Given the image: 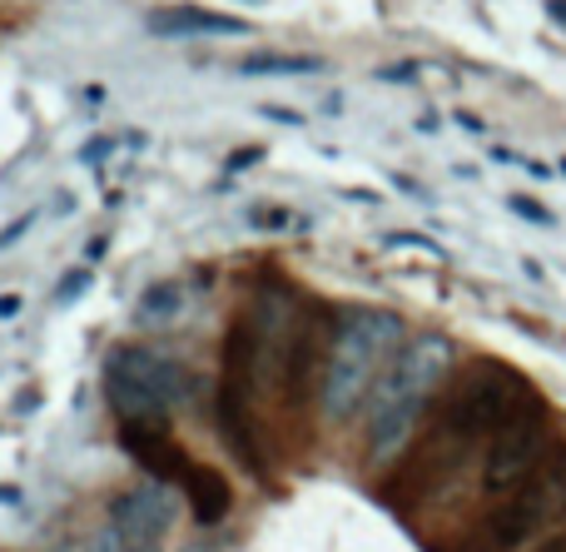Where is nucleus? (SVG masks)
Returning a JSON list of instances; mask_svg holds the SVG:
<instances>
[{"label": "nucleus", "instance_id": "1", "mask_svg": "<svg viewBox=\"0 0 566 552\" xmlns=\"http://www.w3.org/2000/svg\"><path fill=\"white\" fill-rule=\"evenodd\" d=\"M452 368V339L448 334H422L408 339L398 354L388 358V374L373 388V408H368V458L373 464H388L408 434L418 428L422 408H428L432 388L448 378Z\"/></svg>", "mask_w": 566, "mask_h": 552}, {"label": "nucleus", "instance_id": "13", "mask_svg": "<svg viewBox=\"0 0 566 552\" xmlns=\"http://www.w3.org/2000/svg\"><path fill=\"white\" fill-rule=\"evenodd\" d=\"M85 552H165V548H159V543H135V538H125L119 528H105V533L90 538Z\"/></svg>", "mask_w": 566, "mask_h": 552}, {"label": "nucleus", "instance_id": "4", "mask_svg": "<svg viewBox=\"0 0 566 552\" xmlns=\"http://www.w3.org/2000/svg\"><path fill=\"white\" fill-rule=\"evenodd\" d=\"M185 364H175L169 354L149 344H125L109 354L105 364V394L109 408L119 414V424H165L169 408L185 398Z\"/></svg>", "mask_w": 566, "mask_h": 552}, {"label": "nucleus", "instance_id": "19", "mask_svg": "<svg viewBox=\"0 0 566 552\" xmlns=\"http://www.w3.org/2000/svg\"><path fill=\"white\" fill-rule=\"evenodd\" d=\"M10 314H20V294H6V299H0V319H10Z\"/></svg>", "mask_w": 566, "mask_h": 552}, {"label": "nucleus", "instance_id": "12", "mask_svg": "<svg viewBox=\"0 0 566 552\" xmlns=\"http://www.w3.org/2000/svg\"><path fill=\"white\" fill-rule=\"evenodd\" d=\"M318 55H249L239 60V75H318Z\"/></svg>", "mask_w": 566, "mask_h": 552}, {"label": "nucleus", "instance_id": "15", "mask_svg": "<svg viewBox=\"0 0 566 552\" xmlns=\"http://www.w3.org/2000/svg\"><path fill=\"white\" fill-rule=\"evenodd\" d=\"M492 159H502V165H517V169H527L532 179H552V169L542 165V159H532V155H517V149H507V145H492Z\"/></svg>", "mask_w": 566, "mask_h": 552}, {"label": "nucleus", "instance_id": "2", "mask_svg": "<svg viewBox=\"0 0 566 552\" xmlns=\"http://www.w3.org/2000/svg\"><path fill=\"white\" fill-rule=\"evenodd\" d=\"M402 324L388 309H353L343 319V329L333 334L328 348V368H323V418L328 424H348L363 408L373 378H378L388 348L398 344Z\"/></svg>", "mask_w": 566, "mask_h": 552}, {"label": "nucleus", "instance_id": "6", "mask_svg": "<svg viewBox=\"0 0 566 552\" xmlns=\"http://www.w3.org/2000/svg\"><path fill=\"white\" fill-rule=\"evenodd\" d=\"M557 454V438H552V414L532 398L507 428L488 444L482 458V493L488 498H512L517 488H527L532 478L547 468V458Z\"/></svg>", "mask_w": 566, "mask_h": 552}, {"label": "nucleus", "instance_id": "11", "mask_svg": "<svg viewBox=\"0 0 566 552\" xmlns=\"http://www.w3.org/2000/svg\"><path fill=\"white\" fill-rule=\"evenodd\" d=\"M185 309V284L165 279V284H149L139 299V324H169V319Z\"/></svg>", "mask_w": 566, "mask_h": 552}, {"label": "nucleus", "instance_id": "9", "mask_svg": "<svg viewBox=\"0 0 566 552\" xmlns=\"http://www.w3.org/2000/svg\"><path fill=\"white\" fill-rule=\"evenodd\" d=\"M149 35L159 40H185V35H249V20L224 15V10H205V6H165L145 20Z\"/></svg>", "mask_w": 566, "mask_h": 552}, {"label": "nucleus", "instance_id": "14", "mask_svg": "<svg viewBox=\"0 0 566 552\" xmlns=\"http://www.w3.org/2000/svg\"><path fill=\"white\" fill-rule=\"evenodd\" d=\"M507 209H512V215H522L527 225H537V229L557 225V215H552L547 205H537V199H527V195H507Z\"/></svg>", "mask_w": 566, "mask_h": 552}, {"label": "nucleus", "instance_id": "16", "mask_svg": "<svg viewBox=\"0 0 566 552\" xmlns=\"http://www.w3.org/2000/svg\"><path fill=\"white\" fill-rule=\"evenodd\" d=\"M254 229H264V235H283V229L298 225V215H289V209H254V219H249Z\"/></svg>", "mask_w": 566, "mask_h": 552}, {"label": "nucleus", "instance_id": "3", "mask_svg": "<svg viewBox=\"0 0 566 552\" xmlns=\"http://www.w3.org/2000/svg\"><path fill=\"white\" fill-rule=\"evenodd\" d=\"M532 404V384L507 364H478L448 394L438 414V438L472 448L478 438H497L522 408Z\"/></svg>", "mask_w": 566, "mask_h": 552}, {"label": "nucleus", "instance_id": "17", "mask_svg": "<svg viewBox=\"0 0 566 552\" xmlns=\"http://www.w3.org/2000/svg\"><path fill=\"white\" fill-rule=\"evenodd\" d=\"M388 249H422V254H432V259L442 254V249L432 244L428 235H388Z\"/></svg>", "mask_w": 566, "mask_h": 552}, {"label": "nucleus", "instance_id": "8", "mask_svg": "<svg viewBox=\"0 0 566 552\" xmlns=\"http://www.w3.org/2000/svg\"><path fill=\"white\" fill-rule=\"evenodd\" d=\"M175 523H179V493L165 478H149V483L109 498V528H119L135 543H159Z\"/></svg>", "mask_w": 566, "mask_h": 552}, {"label": "nucleus", "instance_id": "10", "mask_svg": "<svg viewBox=\"0 0 566 552\" xmlns=\"http://www.w3.org/2000/svg\"><path fill=\"white\" fill-rule=\"evenodd\" d=\"M175 483L189 488L199 523H219V518L229 513V483L219 473H209V468H199V464H189V458H185V468H179Z\"/></svg>", "mask_w": 566, "mask_h": 552}, {"label": "nucleus", "instance_id": "20", "mask_svg": "<svg viewBox=\"0 0 566 552\" xmlns=\"http://www.w3.org/2000/svg\"><path fill=\"white\" fill-rule=\"evenodd\" d=\"M562 175H566V155H562Z\"/></svg>", "mask_w": 566, "mask_h": 552}, {"label": "nucleus", "instance_id": "5", "mask_svg": "<svg viewBox=\"0 0 566 552\" xmlns=\"http://www.w3.org/2000/svg\"><path fill=\"white\" fill-rule=\"evenodd\" d=\"M562 508H566V448L557 444V454L547 458V468H542L527 488H517L512 498H502V503L482 518V528L472 533L478 538L472 552H512V548L532 543Z\"/></svg>", "mask_w": 566, "mask_h": 552}, {"label": "nucleus", "instance_id": "7", "mask_svg": "<svg viewBox=\"0 0 566 552\" xmlns=\"http://www.w3.org/2000/svg\"><path fill=\"white\" fill-rule=\"evenodd\" d=\"M254 374H259V339L249 319H239L224 334V368H219V428L229 448L259 473V444H254Z\"/></svg>", "mask_w": 566, "mask_h": 552}, {"label": "nucleus", "instance_id": "18", "mask_svg": "<svg viewBox=\"0 0 566 552\" xmlns=\"http://www.w3.org/2000/svg\"><path fill=\"white\" fill-rule=\"evenodd\" d=\"M85 284H90V274H85V269H80V274H75V279H65V284H60V299L80 294V289H85Z\"/></svg>", "mask_w": 566, "mask_h": 552}]
</instances>
